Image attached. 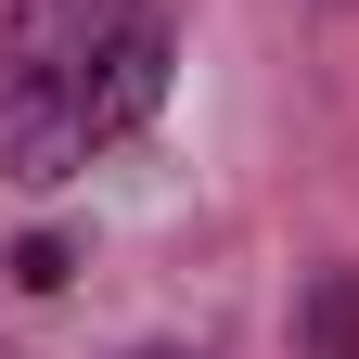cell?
<instances>
[{"instance_id": "cell-2", "label": "cell", "mask_w": 359, "mask_h": 359, "mask_svg": "<svg viewBox=\"0 0 359 359\" xmlns=\"http://www.w3.org/2000/svg\"><path fill=\"white\" fill-rule=\"evenodd\" d=\"M308 359H359V269L308 283Z\"/></svg>"}, {"instance_id": "cell-1", "label": "cell", "mask_w": 359, "mask_h": 359, "mask_svg": "<svg viewBox=\"0 0 359 359\" xmlns=\"http://www.w3.org/2000/svg\"><path fill=\"white\" fill-rule=\"evenodd\" d=\"M154 103H167L154 0H13V26H0V167L26 193L116 154Z\"/></svg>"}]
</instances>
